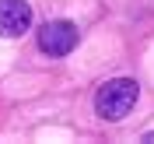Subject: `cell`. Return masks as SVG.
<instances>
[{"label":"cell","mask_w":154,"mask_h":144,"mask_svg":"<svg viewBox=\"0 0 154 144\" xmlns=\"http://www.w3.org/2000/svg\"><path fill=\"white\" fill-rule=\"evenodd\" d=\"M77 46V25L70 21H46L38 28V49L46 56H67Z\"/></svg>","instance_id":"2"},{"label":"cell","mask_w":154,"mask_h":144,"mask_svg":"<svg viewBox=\"0 0 154 144\" xmlns=\"http://www.w3.org/2000/svg\"><path fill=\"white\" fill-rule=\"evenodd\" d=\"M32 28V7L28 0H0V35L18 39Z\"/></svg>","instance_id":"3"},{"label":"cell","mask_w":154,"mask_h":144,"mask_svg":"<svg viewBox=\"0 0 154 144\" xmlns=\"http://www.w3.org/2000/svg\"><path fill=\"white\" fill-rule=\"evenodd\" d=\"M137 95H140V85H137V81H130V77H116V81H109V85L98 88L95 109H98L102 120H123V116L137 106Z\"/></svg>","instance_id":"1"},{"label":"cell","mask_w":154,"mask_h":144,"mask_svg":"<svg viewBox=\"0 0 154 144\" xmlns=\"http://www.w3.org/2000/svg\"><path fill=\"white\" fill-rule=\"evenodd\" d=\"M144 141H147V144H154V130H151V134H144Z\"/></svg>","instance_id":"4"}]
</instances>
